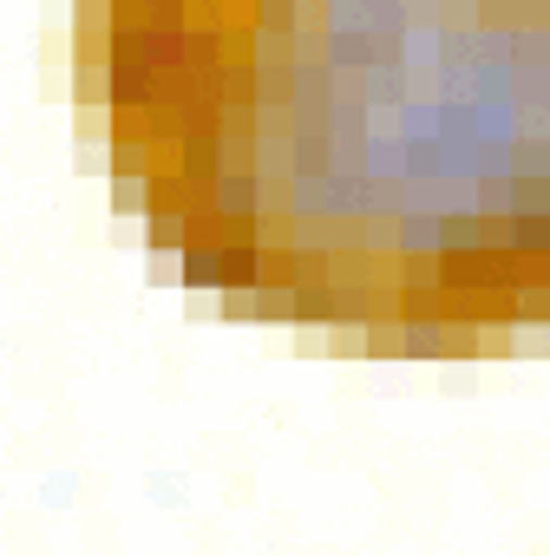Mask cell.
Masks as SVG:
<instances>
[{
	"label": "cell",
	"mask_w": 550,
	"mask_h": 556,
	"mask_svg": "<svg viewBox=\"0 0 550 556\" xmlns=\"http://www.w3.org/2000/svg\"><path fill=\"white\" fill-rule=\"evenodd\" d=\"M151 229L380 354L550 328V0H86Z\"/></svg>",
	"instance_id": "cell-1"
}]
</instances>
